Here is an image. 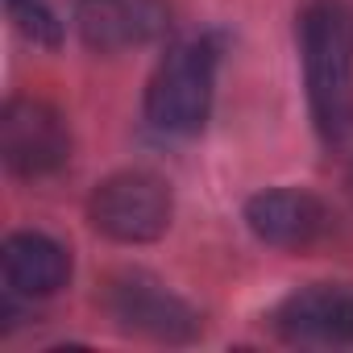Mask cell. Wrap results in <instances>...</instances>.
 <instances>
[{"label":"cell","instance_id":"obj_1","mask_svg":"<svg viewBox=\"0 0 353 353\" xmlns=\"http://www.w3.org/2000/svg\"><path fill=\"white\" fill-rule=\"evenodd\" d=\"M312 121L324 141L353 129V9L345 0H312L299 17Z\"/></svg>","mask_w":353,"mask_h":353},{"label":"cell","instance_id":"obj_2","mask_svg":"<svg viewBox=\"0 0 353 353\" xmlns=\"http://www.w3.org/2000/svg\"><path fill=\"white\" fill-rule=\"evenodd\" d=\"M216 46L208 38L174 42L145 88V117L162 133H196L212 112Z\"/></svg>","mask_w":353,"mask_h":353},{"label":"cell","instance_id":"obj_3","mask_svg":"<svg viewBox=\"0 0 353 353\" xmlns=\"http://www.w3.org/2000/svg\"><path fill=\"white\" fill-rule=\"evenodd\" d=\"M170 188L158 174L145 170H125L104 179L92 192L88 216L96 225V233L121 241V245H141V241H158L170 225Z\"/></svg>","mask_w":353,"mask_h":353},{"label":"cell","instance_id":"obj_4","mask_svg":"<svg viewBox=\"0 0 353 353\" xmlns=\"http://www.w3.org/2000/svg\"><path fill=\"white\" fill-rule=\"evenodd\" d=\"M71 137L63 117L34 96H17L5 104L0 112V154H5V166L21 179H42V174H54L67 162Z\"/></svg>","mask_w":353,"mask_h":353},{"label":"cell","instance_id":"obj_5","mask_svg":"<svg viewBox=\"0 0 353 353\" xmlns=\"http://www.w3.org/2000/svg\"><path fill=\"white\" fill-rule=\"evenodd\" d=\"M104 307L125 332H141L150 341H192L200 328V316L166 291L150 274H117L104 287Z\"/></svg>","mask_w":353,"mask_h":353},{"label":"cell","instance_id":"obj_6","mask_svg":"<svg viewBox=\"0 0 353 353\" xmlns=\"http://www.w3.org/2000/svg\"><path fill=\"white\" fill-rule=\"evenodd\" d=\"M274 332L303 349H349L353 345V291L349 287H303L274 307Z\"/></svg>","mask_w":353,"mask_h":353},{"label":"cell","instance_id":"obj_7","mask_svg":"<svg viewBox=\"0 0 353 353\" xmlns=\"http://www.w3.org/2000/svg\"><path fill=\"white\" fill-rule=\"evenodd\" d=\"M170 13L162 0H79L75 5V30L83 46L100 54L150 46L166 34Z\"/></svg>","mask_w":353,"mask_h":353},{"label":"cell","instance_id":"obj_8","mask_svg":"<svg viewBox=\"0 0 353 353\" xmlns=\"http://www.w3.org/2000/svg\"><path fill=\"white\" fill-rule=\"evenodd\" d=\"M245 225L258 241L274 245V250H312L324 241L332 216L328 208L312 196V192H295V188H274V192H258L245 204Z\"/></svg>","mask_w":353,"mask_h":353},{"label":"cell","instance_id":"obj_9","mask_svg":"<svg viewBox=\"0 0 353 353\" xmlns=\"http://www.w3.org/2000/svg\"><path fill=\"white\" fill-rule=\"evenodd\" d=\"M0 270L13 295L21 299H46L67 287L71 279V254L46 237V233H13L0 250Z\"/></svg>","mask_w":353,"mask_h":353},{"label":"cell","instance_id":"obj_10","mask_svg":"<svg viewBox=\"0 0 353 353\" xmlns=\"http://www.w3.org/2000/svg\"><path fill=\"white\" fill-rule=\"evenodd\" d=\"M9 13L26 38H34L38 46H59V17L42 0H9Z\"/></svg>","mask_w":353,"mask_h":353}]
</instances>
